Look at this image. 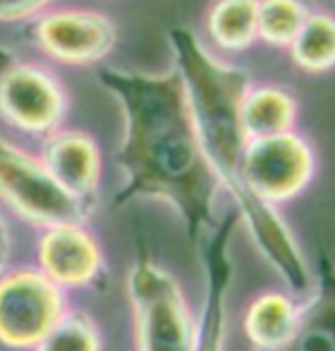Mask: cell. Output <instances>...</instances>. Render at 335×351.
<instances>
[{
	"label": "cell",
	"instance_id": "obj_13",
	"mask_svg": "<svg viewBox=\"0 0 335 351\" xmlns=\"http://www.w3.org/2000/svg\"><path fill=\"white\" fill-rule=\"evenodd\" d=\"M299 313L301 308L283 294H260L244 313V333L258 351H274L295 333Z\"/></svg>",
	"mask_w": 335,
	"mask_h": 351
},
{
	"label": "cell",
	"instance_id": "obj_16",
	"mask_svg": "<svg viewBox=\"0 0 335 351\" xmlns=\"http://www.w3.org/2000/svg\"><path fill=\"white\" fill-rule=\"evenodd\" d=\"M288 48L295 64L303 71H331L335 69V16L329 12H310Z\"/></svg>",
	"mask_w": 335,
	"mask_h": 351
},
{
	"label": "cell",
	"instance_id": "obj_14",
	"mask_svg": "<svg viewBox=\"0 0 335 351\" xmlns=\"http://www.w3.org/2000/svg\"><path fill=\"white\" fill-rule=\"evenodd\" d=\"M299 114L297 98L288 89L264 85L251 87L242 105V123L249 139L290 132Z\"/></svg>",
	"mask_w": 335,
	"mask_h": 351
},
{
	"label": "cell",
	"instance_id": "obj_8",
	"mask_svg": "<svg viewBox=\"0 0 335 351\" xmlns=\"http://www.w3.org/2000/svg\"><path fill=\"white\" fill-rule=\"evenodd\" d=\"M60 317V292L46 276L23 271L0 280V340L7 345H39Z\"/></svg>",
	"mask_w": 335,
	"mask_h": 351
},
{
	"label": "cell",
	"instance_id": "obj_10",
	"mask_svg": "<svg viewBox=\"0 0 335 351\" xmlns=\"http://www.w3.org/2000/svg\"><path fill=\"white\" fill-rule=\"evenodd\" d=\"M41 165L58 185L73 196L87 199L96 192L101 178L99 146L85 132L55 130L41 146Z\"/></svg>",
	"mask_w": 335,
	"mask_h": 351
},
{
	"label": "cell",
	"instance_id": "obj_2",
	"mask_svg": "<svg viewBox=\"0 0 335 351\" xmlns=\"http://www.w3.org/2000/svg\"><path fill=\"white\" fill-rule=\"evenodd\" d=\"M166 37L208 162L221 187L233 196L237 215L247 221L260 254L292 292H306L310 287V271L297 240L276 210L249 194L240 178L249 142L242 123V105L251 89L249 75L214 58L190 27L176 25Z\"/></svg>",
	"mask_w": 335,
	"mask_h": 351
},
{
	"label": "cell",
	"instance_id": "obj_20",
	"mask_svg": "<svg viewBox=\"0 0 335 351\" xmlns=\"http://www.w3.org/2000/svg\"><path fill=\"white\" fill-rule=\"evenodd\" d=\"M7 256H10V230H7L5 219L0 217V274H3Z\"/></svg>",
	"mask_w": 335,
	"mask_h": 351
},
{
	"label": "cell",
	"instance_id": "obj_5",
	"mask_svg": "<svg viewBox=\"0 0 335 351\" xmlns=\"http://www.w3.org/2000/svg\"><path fill=\"white\" fill-rule=\"evenodd\" d=\"M315 176V153L295 130L249 139L240 178L249 194L269 206L295 199Z\"/></svg>",
	"mask_w": 335,
	"mask_h": 351
},
{
	"label": "cell",
	"instance_id": "obj_12",
	"mask_svg": "<svg viewBox=\"0 0 335 351\" xmlns=\"http://www.w3.org/2000/svg\"><path fill=\"white\" fill-rule=\"evenodd\" d=\"M317 292L301 308L295 333L274 351H335V263L319 256Z\"/></svg>",
	"mask_w": 335,
	"mask_h": 351
},
{
	"label": "cell",
	"instance_id": "obj_1",
	"mask_svg": "<svg viewBox=\"0 0 335 351\" xmlns=\"http://www.w3.org/2000/svg\"><path fill=\"white\" fill-rule=\"evenodd\" d=\"M99 82L116 98L123 114V139L116 151L123 185L114 206L132 199L166 201L180 215L190 240L199 244L214 228L221 182L201 146L178 71L103 69Z\"/></svg>",
	"mask_w": 335,
	"mask_h": 351
},
{
	"label": "cell",
	"instance_id": "obj_9",
	"mask_svg": "<svg viewBox=\"0 0 335 351\" xmlns=\"http://www.w3.org/2000/svg\"><path fill=\"white\" fill-rule=\"evenodd\" d=\"M240 215H226L219 226H214L201 240V256L206 269V299L201 319L194 331L192 351H223L226 345V299L233 280V263L228 247Z\"/></svg>",
	"mask_w": 335,
	"mask_h": 351
},
{
	"label": "cell",
	"instance_id": "obj_18",
	"mask_svg": "<svg viewBox=\"0 0 335 351\" xmlns=\"http://www.w3.org/2000/svg\"><path fill=\"white\" fill-rule=\"evenodd\" d=\"M37 351H99V335L85 315H69L60 317Z\"/></svg>",
	"mask_w": 335,
	"mask_h": 351
},
{
	"label": "cell",
	"instance_id": "obj_17",
	"mask_svg": "<svg viewBox=\"0 0 335 351\" xmlns=\"http://www.w3.org/2000/svg\"><path fill=\"white\" fill-rule=\"evenodd\" d=\"M310 12L303 0H258V39L278 48L290 46Z\"/></svg>",
	"mask_w": 335,
	"mask_h": 351
},
{
	"label": "cell",
	"instance_id": "obj_15",
	"mask_svg": "<svg viewBox=\"0 0 335 351\" xmlns=\"http://www.w3.org/2000/svg\"><path fill=\"white\" fill-rule=\"evenodd\" d=\"M206 30L221 51L240 53L258 39V0H214Z\"/></svg>",
	"mask_w": 335,
	"mask_h": 351
},
{
	"label": "cell",
	"instance_id": "obj_3",
	"mask_svg": "<svg viewBox=\"0 0 335 351\" xmlns=\"http://www.w3.org/2000/svg\"><path fill=\"white\" fill-rule=\"evenodd\" d=\"M128 292L137 328V351H192L194 324L178 283L142 258L130 271Z\"/></svg>",
	"mask_w": 335,
	"mask_h": 351
},
{
	"label": "cell",
	"instance_id": "obj_4",
	"mask_svg": "<svg viewBox=\"0 0 335 351\" xmlns=\"http://www.w3.org/2000/svg\"><path fill=\"white\" fill-rule=\"evenodd\" d=\"M27 41L48 60L66 66H92L106 60L119 41L116 23L108 14L82 7H60L32 19Z\"/></svg>",
	"mask_w": 335,
	"mask_h": 351
},
{
	"label": "cell",
	"instance_id": "obj_7",
	"mask_svg": "<svg viewBox=\"0 0 335 351\" xmlns=\"http://www.w3.org/2000/svg\"><path fill=\"white\" fill-rule=\"evenodd\" d=\"M0 196L32 221L64 226L85 219L87 206L64 192L44 165L0 139Z\"/></svg>",
	"mask_w": 335,
	"mask_h": 351
},
{
	"label": "cell",
	"instance_id": "obj_6",
	"mask_svg": "<svg viewBox=\"0 0 335 351\" xmlns=\"http://www.w3.org/2000/svg\"><path fill=\"white\" fill-rule=\"evenodd\" d=\"M66 112L60 80L44 66L21 62L16 53L0 46V117L18 130L51 135Z\"/></svg>",
	"mask_w": 335,
	"mask_h": 351
},
{
	"label": "cell",
	"instance_id": "obj_11",
	"mask_svg": "<svg viewBox=\"0 0 335 351\" xmlns=\"http://www.w3.org/2000/svg\"><path fill=\"white\" fill-rule=\"evenodd\" d=\"M39 261L53 285H85L101 267L96 242L73 223L51 226L39 242Z\"/></svg>",
	"mask_w": 335,
	"mask_h": 351
},
{
	"label": "cell",
	"instance_id": "obj_19",
	"mask_svg": "<svg viewBox=\"0 0 335 351\" xmlns=\"http://www.w3.org/2000/svg\"><path fill=\"white\" fill-rule=\"evenodd\" d=\"M58 0H0V23L32 21Z\"/></svg>",
	"mask_w": 335,
	"mask_h": 351
}]
</instances>
